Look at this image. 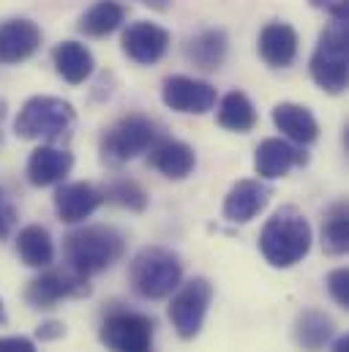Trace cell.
I'll use <instances>...</instances> for the list:
<instances>
[{
  "label": "cell",
  "mask_w": 349,
  "mask_h": 352,
  "mask_svg": "<svg viewBox=\"0 0 349 352\" xmlns=\"http://www.w3.org/2000/svg\"><path fill=\"white\" fill-rule=\"evenodd\" d=\"M311 241L314 232L308 219L295 205H284L264 221L260 232V252L273 267H292L303 263V257L311 252Z\"/></svg>",
  "instance_id": "1"
},
{
  "label": "cell",
  "mask_w": 349,
  "mask_h": 352,
  "mask_svg": "<svg viewBox=\"0 0 349 352\" xmlns=\"http://www.w3.org/2000/svg\"><path fill=\"white\" fill-rule=\"evenodd\" d=\"M63 254L69 270L90 278L95 273H104L123 257V235L115 227H104V224L80 227L66 235Z\"/></svg>",
  "instance_id": "2"
},
{
  "label": "cell",
  "mask_w": 349,
  "mask_h": 352,
  "mask_svg": "<svg viewBox=\"0 0 349 352\" xmlns=\"http://www.w3.org/2000/svg\"><path fill=\"white\" fill-rule=\"evenodd\" d=\"M77 123V112L69 101L58 96H33L22 104L14 131L22 140H41V142H55L71 134Z\"/></svg>",
  "instance_id": "3"
},
{
  "label": "cell",
  "mask_w": 349,
  "mask_h": 352,
  "mask_svg": "<svg viewBox=\"0 0 349 352\" xmlns=\"http://www.w3.org/2000/svg\"><path fill=\"white\" fill-rule=\"evenodd\" d=\"M128 278H131V287L139 298L145 300H161V298H170L174 289L180 287V278H183V263L180 257L170 252V249H161V246H148L142 249L128 267Z\"/></svg>",
  "instance_id": "4"
},
{
  "label": "cell",
  "mask_w": 349,
  "mask_h": 352,
  "mask_svg": "<svg viewBox=\"0 0 349 352\" xmlns=\"http://www.w3.org/2000/svg\"><path fill=\"white\" fill-rule=\"evenodd\" d=\"M311 80L328 93H341L349 77V47H347V22L333 19L311 55Z\"/></svg>",
  "instance_id": "5"
},
{
  "label": "cell",
  "mask_w": 349,
  "mask_h": 352,
  "mask_svg": "<svg viewBox=\"0 0 349 352\" xmlns=\"http://www.w3.org/2000/svg\"><path fill=\"white\" fill-rule=\"evenodd\" d=\"M159 142V126L145 115H126L120 118L101 140V153L112 164H123L148 153Z\"/></svg>",
  "instance_id": "6"
},
{
  "label": "cell",
  "mask_w": 349,
  "mask_h": 352,
  "mask_svg": "<svg viewBox=\"0 0 349 352\" xmlns=\"http://www.w3.org/2000/svg\"><path fill=\"white\" fill-rule=\"evenodd\" d=\"M153 320L139 311H109L98 328V339L109 352H153Z\"/></svg>",
  "instance_id": "7"
},
{
  "label": "cell",
  "mask_w": 349,
  "mask_h": 352,
  "mask_svg": "<svg viewBox=\"0 0 349 352\" xmlns=\"http://www.w3.org/2000/svg\"><path fill=\"white\" fill-rule=\"evenodd\" d=\"M210 300H213V284L202 276L177 287V292L170 300L167 317H170L174 333L180 339L199 336V331L205 325V317H207V309H210Z\"/></svg>",
  "instance_id": "8"
},
{
  "label": "cell",
  "mask_w": 349,
  "mask_h": 352,
  "mask_svg": "<svg viewBox=\"0 0 349 352\" xmlns=\"http://www.w3.org/2000/svg\"><path fill=\"white\" fill-rule=\"evenodd\" d=\"M90 292L87 278L74 273V270H52L47 267L41 276H36L27 289H25V300L33 309H55L60 300L66 298H82Z\"/></svg>",
  "instance_id": "9"
},
{
  "label": "cell",
  "mask_w": 349,
  "mask_h": 352,
  "mask_svg": "<svg viewBox=\"0 0 349 352\" xmlns=\"http://www.w3.org/2000/svg\"><path fill=\"white\" fill-rule=\"evenodd\" d=\"M161 98L164 104L180 112V115H205L216 107L218 93L210 82L196 80V77H185V74H174L167 77L161 85Z\"/></svg>",
  "instance_id": "10"
},
{
  "label": "cell",
  "mask_w": 349,
  "mask_h": 352,
  "mask_svg": "<svg viewBox=\"0 0 349 352\" xmlns=\"http://www.w3.org/2000/svg\"><path fill=\"white\" fill-rule=\"evenodd\" d=\"M308 156L303 148H297L289 140H278V137H267L257 145L254 153V170L262 180H278L295 167H306Z\"/></svg>",
  "instance_id": "11"
},
{
  "label": "cell",
  "mask_w": 349,
  "mask_h": 352,
  "mask_svg": "<svg viewBox=\"0 0 349 352\" xmlns=\"http://www.w3.org/2000/svg\"><path fill=\"white\" fill-rule=\"evenodd\" d=\"M167 47H170V33L156 22H134L123 33V52L139 66L159 63Z\"/></svg>",
  "instance_id": "12"
},
{
  "label": "cell",
  "mask_w": 349,
  "mask_h": 352,
  "mask_svg": "<svg viewBox=\"0 0 349 352\" xmlns=\"http://www.w3.org/2000/svg\"><path fill=\"white\" fill-rule=\"evenodd\" d=\"M270 197L273 191L262 180H251V177L238 180L224 197V219L232 224H249L267 208Z\"/></svg>",
  "instance_id": "13"
},
{
  "label": "cell",
  "mask_w": 349,
  "mask_h": 352,
  "mask_svg": "<svg viewBox=\"0 0 349 352\" xmlns=\"http://www.w3.org/2000/svg\"><path fill=\"white\" fill-rule=\"evenodd\" d=\"M104 202V194L90 183H63L55 191V210L58 219L66 224H80L90 219Z\"/></svg>",
  "instance_id": "14"
},
{
  "label": "cell",
  "mask_w": 349,
  "mask_h": 352,
  "mask_svg": "<svg viewBox=\"0 0 349 352\" xmlns=\"http://www.w3.org/2000/svg\"><path fill=\"white\" fill-rule=\"evenodd\" d=\"M273 123L275 129L295 145H311L319 137V120L314 112L295 101H281L273 107Z\"/></svg>",
  "instance_id": "15"
},
{
  "label": "cell",
  "mask_w": 349,
  "mask_h": 352,
  "mask_svg": "<svg viewBox=\"0 0 349 352\" xmlns=\"http://www.w3.org/2000/svg\"><path fill=\"white\" fill-rule=\"evenodd\" d=\"M71 170H74V156L55 145H41L27 159V180L38 188L63 183Z\"/></svg>",
  "instance_id": "16"
},
{
  "label": "cell",
  "mask_w": 349,
  "mask_h": 352,
  "mask_svg": "<svg viewBox=\"0 0 349 352\" xmlns=\"http://www.w3.org/2000/svg\"><path fill=\"white\" fill-rule=\"evenodd\" d=\"M41 44V30L30 19H11L0 25V63H22Z\"/></svg>",
  "instance_id": "17"
},
{
  "label": "cell",
  "mask_w": 349,
  "mask_h": 352,
  "mask_svg": "<svg viewBox=\"0 0 349 352\" xmlns=\"http://www.w3.org/2000/svg\"><path fill=\"white\" fill-rule=\"evenodd\" d=\"M260 55L262 60L273 69H286L292 66L297 55V33L286 22H270L260 33Z\"/></svg>",
  "instance_id": "18"
},
{
  "label": "cell",
  "mask_w": 349,
  "mask_h": 352,
  "mask_svg": "<svg viewBox=\"0 0 349 352\" xmlns=\"http://www.w3.org/2000/svg\"><path fill=\"white\" fill-rule=\"evenodd\" d=\"M292 336L297 342V347L306 352H319L330 344V339L336 336V322L330 314H325L322 309H306L297 314Z\"/></svg>",
  "instance_id": "19"
},
{
  "label": "cell",
  "mask_w": 349,
  "mask_h": 352,
  "mask_svg": "<svg viewBox=\"0 0 349 352\" xmlns=\"http://www.w3.org/2000/svg\"><path fill=\"white\" fill-rule=\"evenodd\" d=\"M150 164L170 180H183L194 173L196 153L191 145H185L180 140H161L150 148Z\"/></svg>",
  "instance_id": "20"
},
{
  "label": "cell",
  "mask_w": 349,
  "mask_h": 352,
  "mask_svg": "<svg viewBox=\"0 0 349 352\" xmlns=\"http://www.w3.org/2000/svg\"><path fill=\"white\" fill-rule=\"evenodd\" d=\"M16 254L27 267H49L55 263V243L47 227L27 224L16 235Z\"/></svg>",
  "instance_id": "21"
},
{
  "label": "cell",
  "mask_w": 349,
  "mask_h": 352,
  "mask_svg": "<svg viewBox=\"0 0 349 352\" xmlns=\"http://www.w3.org/2000/svg\"><path fill=\"white\" fill-rule=\"evenodd\" d=\"M52 60H55V72L69 85H82L85 80H90L93 66H95L90 50H87L85 44H80V41H63V44H58Z\"/></svg>",
  "instance_id": "22"
},
{
  "label": "cell",
  "mask_w": 349,
  "mask_h": 352,
  "mask_svg": "<svg viewBox=\"0 0 349 352\" xmlns=\"http://www.w3.org/2000/svg\"><path fill=\"white\" fill-rule=\"evenodd\" d=\"M218 126L235 134H246L257 126V109L251 104V98L240 90L227 93L218 101Z\"/></svg>",
  "instance_id": "23"
},
{
  "label": "cell",
  "mask_w": 349,
  "mask_h": 352,
  "mask_svg": "<svg viewBox=\"0 0 349 352\" xmlns=\"http://www.w3.org/2000/svg\"><path fill=\"white\" fill-rule=\"evenodd\" d=\"M126 19V8L117 3V0H98L87 8L80 19V30L85 36L93 38H101V36H109L115 33Z\"/></svg>",
  "instance_id": "24"
},
{
  "label": "cell",
  "mask_w": 349,
  "mask_h": 352,
  "mask_svg": "<svg viewBox=\"0 0 349 352\" xmlns=\"http://www.w3.org/2000/svg\"><path fill=\"white\" fill-rule=\"evenodd\" d=\"M185 55L194 66L199 69H218L227 58V36L224 30H205L199 36H194L185 47Z\"/></svg>",
  "instance_id": "25"
},
{
  "label": "cell",
  "mask_w": 349,
  "mask_h": 352,
  "mask_svg": "<svg viewBox=\"0 0 349 352\" xmlns=\"http://www.w3.org/2000/svg\"><path fill=\"white\" fill-rule=\"evenodd\" d=\"M322 249L333 257L347 254L349 249V210L347 202L330 205L325 221H322Z\"/></svg>",
  "instance_id": "26"
},
{
  "label": "cell",
  "mask_w": 349,
  "mask_h": 352,
  "mask_svg": "<svg viewBox=\"0 0 349 352\" xmlns=\"http://www.w3.org/2000/svg\"><path fill=\"white\" fill-rule=\"evenodd\" d=\"M101 194H104V199H109V202H115L120 208H128L134 213H139V210L148 208V191L137 180H115Z\"/></svg>",
  "instance_id": "27"
},
{
  "label": "cell",
  "mask_w": 349,
  "mask_h": 352,
  "mask_svg": "<svg viewBox=\"0 0 349 352\" xmlns=\"http://www.w3.org/2000/svg\"><path fill=\"white\" fill-rule=\"evenodd\" d=\"M328 292L330 298L341 306V309H349V270L347 267H336L328 273Z\"/></svg>",
  "instance_id": "28"
},
{
  "label": "cell",
  "mask_w": 349,
  "mask_h": 352,
  "mask_svg": "<svg viewBox=\"0 0 349 352\" xmlns=\"http://www.w3.org/2000/svg\"><path fill=\"white\" fill-rule=\"evenodd\" d=\"M314 8L325 11L330 19H344L349 22V0H311Z\"/></svg>",
  "instance_id": "29"
},
{
  "label": "cell",
  "mask_w": 349,
  "mask_h": 352,
  "mask_svg": "<svg viewBox=\"0 0 349 352\" xmlns=\"http://www.w3.org/2000/svg\"><path fill=\"white\" fill-rule=\"evenodd\" d=\"M0 352H38V350L25 336H3L0 339Z\"/></svg>",
  "instance_id": "30"
},
{
  "label": "cell",
  "mask_w": 349,
  "mask_h": 352,
  "mask_svg": "<svg viewBox=\"0 0 349 352\" xmlns=\"http://www.w3.org/2000/svg\"><path fill=\"white\" fill-rule=\"evenodd\" d=\"M63 333H66V325H63V322H58V320L41 322V325L36 328V339H41V342H52V339H60Z\"/></svg>",
  "instance_id": "31"
},
{
  "label": "cell",
  "mask_w": 349,
  "mask_h": 352,
  "mask_svg": "<svg viewBox=\"0 0 349 352\" xmlns=\"http://www.w3.org/2000/svg\"><path fill=\"white\" fill-rule=\"evenodd\" d=\"M14 224H16V210H14L11 205L0 202V241H5V238L11 235Z\"/></svg>",
  "instance_id": "32"
},
{
  "label": "cell",
  "mask_w": 349,
  "mask_h": 352,
  "mask_svg": "<svg viewBox=\"0 0 349 352\" xmlns=\"http://www.w3.org/2000/svg\"><path fill=\"white\" fill-rule=\"evenodd\" d=\"M148 8H153V11H167L170 6H172V0H142Z\"/></svg>",
  "instance_id": "33"
},
{
  "label": "cell",
  "mask_w": 349,
  "mask_h": 352,
  "mask_svg": "<svg viewBox=\"0 0 349 352\" xmlns=\"http://www.w3.org/2000/svg\"><path fill=\"white\" fill-rule=\"evenodd\" d=\"M333 352H349V336H339L333 342Z\"/></svg>",
  "instance_id": "34"
},
{
  "label": "cell",
  "mask_w": 349,
  "mask_h": 352,
  "mask_svg": "<svg viewBox=\"0 0 349 352\" xmlns=\"http://www.w3.org/2000/svg\"><path fill=\"white\" fill-rule=\"evenodd\" d=\"M5 320H8V314H5V306H3V298H0V325H5Z\"/></svg>",
  "instance_id": "35"
},
{
  "label": "cell",
  "mask_w": 349,
  "mask_h": 352,
  "mask_svg": "<svg viewBox=\"0 0 349 352\" xmlns=\"http://www.w3.org/2000/svg\"><path fill=\"white\" fill-rule=\"evenodd\" d=\"M0 120H3V104H0ZM0 140H3V129H0Z\"/></svg>",
  "instance_id": "36"
},
{
  "label": "cell",
  "mask_w": 349,
  "mask_h": 352,
  "mask_svg": "<svg viewBox=\"0 0 349 352\" xmlns=\"http://www.w3.org/2000/svg\"><path fill=\"white\" fill-rule=\"evenodd\" d=\"M0 202H3V188H0Z\"/></svg>",
  "instance_id": "37"
}]
</instances>
